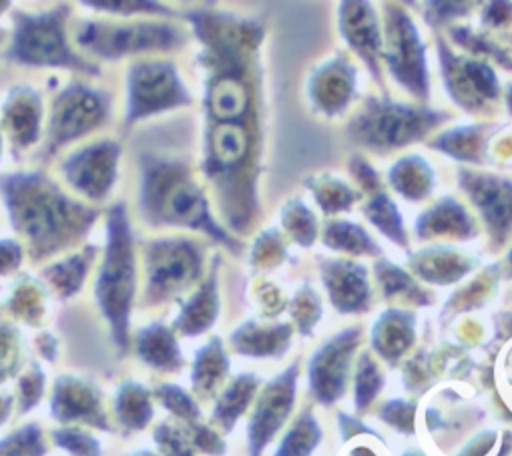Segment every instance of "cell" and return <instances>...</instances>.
<instances>
[{
  "label": "cell",
  "mask_w": 512,
  "mask_h": 456,
  "mask_svg": "<svg viewBox=\"0 0 512 456\" xmlns=\"http://www.w3.org/2000/svg\"><path fill=\"white\" fill-rule=\"evenodd\" d=\"M15 227L33 242L37 252L51 254L75 232L83 230L85 209L73 205L61 191L37 175H15L5 183Z\"/></svg>",
  "instance_id": "1"
},
{
  "label": "cell",
  "mask_w": 512,
  "mask_h": 456,
  "mask_svg": "<svg viewBox=\"0 0 512 456\" xmlns=\"http://www.w3.org/2000/svg\"><path fill=\"white\" fill-rule=\"evenodd\" d=\"M141 205L151 221L195 227L231 248L235 246L211 219L201 191L191 183L187 169L179 161L161 159L147 163L143 171Z\"/></svg>",
  "instance_id": "2"
},
{
  "label": "cell",
  "mask_w": 512,
  "mask_h": 456,
  "mask_svg": "<svg viewBox=\"0 0 512 456\" xmlns=\"http://www.w3.org/2000/svg\"><path fill=\"white\" fill-rule=\"evenodd\" d=\"M135 288V264L131 248V230L127 225L123 205L111 211L109 221V248L103 264V272L97 286L99 302L117 330V338L125 342L127 314Z\"/></svg>",
  "instance_id": "3"
},
{
  "label": "cell",
  "mask_w": 512,
  "mask_h": 456,
  "mask_svg": "<svg viewBox=\"0 0 512 456\" xmlns=\"http://www.w3.org/2000/svg\"><path fill=\"white\" fill-rule=\"evenodd\" d=\"M446 115L394 103H372L356 123V137L372 149H394L418 141Z\"/></svg>",
  "instance_id": "4"
},
{
  "label": "cell",
  "mask_w": 512,
  "mask_h": 456,
  "mask_svg": "<svg viewBox=\"0 0 512 456\" xmlns=\"http://www.w3.org/2000/svg\"><path fill=\"white\" fill-rule=\"evenodd\" d=\"M63 13L39 15V17H19V31L15 45L9 53L13 61L29 65H59L75 67L81 71L95 73V67L79 61L65 45V35L61 27Z\"/></svg>",
  "instance_id": "5"
},
{
  "label": "cell",
  "mask_w": 512,
  "mask_h": 456,
  "mask_svg": "<svg viewBox=\"0 0 512 456\" xmlns=\"http://www.w3.org/2000/svg\"><path fill=\"white\" fill-rule=\"evenodd\" d=\"M179 33L165 25H133L105 27L89 25L79 33V43L103 57H121L139 51H165L175 47Z\"/></svg>",
  "instance_id": "6"
},
{
  "label": "cell",
  "mask_w": 512,
  "mask_h": 456,
  "mask_svg": "<svg viewBox=\"0 0 512 456\" xmlns=\"http://www.w3.org/2000/svg\"><path fill=\"white\" fill-rule=\"evenodd\" d=\"M386 59L394 77L416 97L428 95V73L424 47L414 23L400 9L388 11V51Z\"/></svg>",
  "instance_id": "7"
},
{
  "label": "cell",
  "mask_w": 512,
  "mask_h": 456,
  "mask_svg": "<svg viewBox=\"0 0 512 456\" xmlns=\"http://www.w3.org/2000/svg\"><path fill=\"white\" fill-rule=\"evenodd\" d=\"M131 101L127 121L151 115L171 105L189 103L185 89L181 87L177 73L165 63H143L131 73Z\"/></svg>",
  "instance_id": "8"
},
{
  "label": "cell",
  "mask_w": 512,
  "mask_h": 456,
  "mask_svg": "<svg viewBox=\"0 0 512 456\" xmlns=\"http://www.w3.org/2000/svg\"><path fill=\"white\" fill-rule=\"evenodd\" d=\"M460 181L486 219L496 242H502L512 227V181L470 171H460Z\"/></svg>",
  "instance_id": "9"
},
{
  "label": "cell",
  "mask_w": 512,
  "mask_h": 456,
  "mask_svg": "<svg viewBox=\"0 0 512 456\" xmlns=\"http://www.w3.org/2000/svg\"><path fill=\"white\" fill-rule=\"evenodd\" d=\"M201 256L193 244L183 240L159 242L151 248L149 274L151 292L159 296L187 286L199 276Z\"/></svg>",
  "instance_id": "10"
},
{
  "label": "cell",
  "mask_w": 512,
  "mask_h": 456,
  "mask_svg": "<svg viewBox=\"0 0 512 456\" xmlns=\"http://www.w3.org/2000/svg\"><path fill=\"white\" fill-rule=\"evenodd\" d=\"M296 372L298 368L292 366L284 376L276 378L264 392L260 406L255 410L249 426L253 456H260V450L272 440V436L278 432V428L284 424L286 416L290 414L294 404Z\"/></svg>",
  "instance_id": "11"
},
{
  "label": "cell",
  "mask_w": 512,
  "mask_h": 456,
  "mask_svg": "<svg viewBox=\"0 0 512 456\" xmlns=\"http://www.w3.org/2000/svg\"><path fill=\"white\" fill-rule=\"evenodd\" d=\"M358 338V330H346L330 344H326L312 360V388L322 402H334L344 392L348 362L358 344Z\"/></svg>",
  "instance_id": "12"
},
{
  "label": "cell",
  "mask_w": 512,
  "mask_h": 456,
  "mask_svg": "<svg viewBox=\"0 0 512 456\" xmlns=\"http://www.w3.org/2000/svg\"><path fill=\"white\" fill-rule=\"evenodd\" d=\"M105 111V97L93 93L91 89L77 87L75 91L65 93L57 103L53 119L55 147L73 141L77 135H83L85 131L99 125Z\"/></svg>",
  "instance_id": "13"
},
{
  "label": "cell",
  "mask_w": 512,
  "mask_h": 456,
  "mask_svg": "<svg viewBox=\"0 0 512 456\" xmlns=\"http://www.w3.org/2000/svg\"><path fill=\"white\" fill-rule=\"evenodd\" d=\"M117 151L115 143H99L77 153L65 167L71 183L91 197H103L115 179Z\"/></svg>",
  "instance_id": "14"
},
{
  "label": "cell",
  "mask_w": 512,
  "mask_h": 456,
  "mask_svg": "<svg viewBox=\"0 0 512 456\" xmlns=\"http://www.w3.org/2000/svg\"><path fill=\"white\" fill-rule=\"evenodd\" d=\"M326 288L340 312H362L368 306V280L364 266L352 262H328L322 268Z\"/></svg>",
  "instance_id": "15"
},
{
  "label": "cell",
  "mask_w": 512,
  "mask_h": 456,
  "mask_svg": "<svg viewBox=\"0 0 512 456\" xmlns=\"http://www.w3.org/2000/svg\"><path fill=\"white\" fill-rule=\"evenodd\" d=\"M342 33L350 45L374 65V55L380 51V31L378 19L370 5L366 3H348L342 5Z\"/></svg>",
  "instance_id": "16"
},
{
  "label": "cell",
  "mask_w": 512,
  "mask_h": 456,
  "mask_svg": "<svg viewBox=\"0 0 512 456\" xmlns=\"http://www.w3.org/2000/svg\"><path fill=\"white\" fill-rule=\"evenodd\" d=\"M476 232L474 223L458 205L454 199L446 197L438 201L434 209H430L426 215H422L418 223V234L420 238H432L442 234H452L456 238H470Z\"/></svg>",
  "instance_id": "17"
},
{
  "label": "cell",
  "mask_w": 512,
  "mask_h": 456,
  "mask_svg": "<svg viewBox=\"0 0 512 456\" xmlns=\"http://www.w3.org/2000/svg\"><path fill=\"white\" fill-rule=\"evenodd\" d=\"M320 75L324 77L318 79L316 99L322 105V109L334 113L348 103L354 91V69L344 61H336L328 65Z\"/></svg>",
  "instance_id": "18"
},
{
  "label": "cell",
  "mask_w": 512,
  "mask_h": 456,
  "mask_svg": "<svg viewBox=\"0 0 512 456\" xmlns=\"http://www.w3.org/2000/svg\"><path fill=\"white\" fill-rule=\"evenodd\" d=\"M390 177L396 189L414 201L428 195L432 185V171L428 163H424L420 157H410L400 161L398 167L392 169Z\"/></svg>",
  "instance_id": "19"
},
{
  "label": "cell",
  "mask_w": 512,
  "mask_h": 456,
  "mask_svg": "<svg viewBox=\"0 0 512 456\" xmlns=\"http://www.w3.org/2000/svg\"><path fill=\"white\" fill-rule=\"evenodd\" d=\"M324 244L332 250L350 254H380V246L372 242V238L362 230V227L346 221H336L328 225Z\"/></svg>",
  "instance_id": "20"
},
{
  "label": "cell",
  "mask_w": 512,
  "mask_h": 456,
  "mask_svg": "<svg viewBox=\"0 0 512 456\" xmlns=\"http://www.w3.org/2000/svg\"><path fill=\"white\" fill-rule=\"evenodd\" d=\"M366 215L370 217V221L378 227V230L390 238L392 242L406 246V234H404V225H402V217L398 207L390 201L388 195L380 193L378 197H374L370 201V205L364 209Z\"/></svg>",
  "instance_id": "21"
},
{
  "label": "cell",
  "mask_w": 512,
  "mask_h": 456,
  "mask_svg": "<svg viewBox=\"0 0 512 456\" xmlns=\"http://www.w3.org/2000/svg\"><path fill=\"white\" fill-rule=\"evenodd\" d=\"M217 312V296H215V280L207 282V286L195 296V300L191 302V306L187 308V312L183 314V322L187 320L185 330L189 334H195L203 328H207Z\"/></svg>",
  "instance_id": "22"
},
{
  "label": "cell",
  "mask_w": 512,
  "mask_h": 456,
  "mask_svg": "<svg viewBox=\"0 0 512 456\" xmlns=\"http://www.w3.org/2000/svg\"><path fill=\"white\" fill-rule=\"evenodd\" d=\"M318 440H320V428L316 420L310 414H306L296 424V428L288 434L278 456H308V452L318 444Z\"/></svg>",
  "instance_id": "23"
},
{
  "label": "cell",
  "mask_w": 512,
  "mask_h": 456,
  "mask_svg": "<svg viewBox=\"0 0 512 456\" xmlns=\"http://www.w3.org/2000/svg\"><path fill=\"white\" fill-rule=\"evenodd\" d=\"M255 384H258V380H255L253 376H243L239 378L231 390L225 394V398L221 400L219 404V410H217V416L227 424L231 426V422H235V418L245 410L247 402L251 400V394L255 390Z\"/></svg>",
  "instance_id": "24"
},
{
  "label": "cell",
  "mask_w": 512,
  "mask_h": 456,
  "mask_svg": "<svg viewBox=\"0 0 512 456\" xmlns=\"http://www.w3.org/2000/svg\"><path fill=\"white\" fill-rule=\"evenodd\" d=\"M286 225L296 234V240L304 246H310L316 238V221L312 213L302 205V201H294L286 209Z\"/></svg>",
  "instance_id": "25"
},
{
  "label": "cell",
  "mask_w": 512,
  "mask_h": 456,
  "mask_svg": "<svg viewBox=\"0 0 512 456\" xmlns=\"http://www.w3.org/2000/svg\"><path fill=\"white\" fill-rule=\"evenodd\" d=\"M376 274H378V278L382 280V286H384V290H386L388 296H396V294H402V292H404V294H408V296L416 294V296L424 298V296L420 294V290L416 288V284L410 280V276L404 274L400 268L390 266V264L384 262V264L378 266Z\"/></svg>",
  "instance_id": "26"
},
{
  "label": "cell",
  "mask_w": 512,
  "mask_h": 456,
  "mask_svg": "<svg viewBox=\"0 0 512 456\" xmlns=\"http://www.w3.org/2000/svg\"><path fill=\"white\" fill-rule=\"evenodd\" d=\"M382 380L376 370V366L364 356L360 362V374H358V406L366 408L368 402L374 398V394L380 390Z\"/></svg>",
  "instance_id": "27"
},
{
  "label": "cell",
  "mask_w": 512,
  "mask_h": 456,
  "mask_svg": "<svg viewBox=\"0 0 512 456\" xmlns=\"http://www.w3.org/2000/svg\"><path fill=\"white\" fill-rule=\"evenodd\" d=\"M91 7H95V9H125L123 13H135L133 9H137V11H145V13H167L165 9H161V7H157V5H151V3H89Z\"/></svg>",
  "instance_id": "28"
},
{
  "label": "cell",
  "mask_w": 512,
  "mask_h": 456,
  "mask_svg": "<svg viewBox=\"0 0 512 456\" xmlns=\"http://www.w3.org/2000/svg\"><path fill=\"white\" fill-rule=\"evenodd\" d=\"M508 105H510V111H512V87H510V93H508Z\"/></svg>",
  "instance_id": "29"
},
{
  "label": "cell",
  "mask_w": 512,
  "mask_h": 456,
  "mask_svg": "<svg viewBox=\"0 0 512 456\" xmlns=\"http://www.w3.org/2000/svg\"><path fill=\"white\" fill-rule=\"evenodd\" d=\"M508 266H510V268H512V254H510V256H508Z\"/></svg>",
  "instance_id": "30"
}]
</instances>
